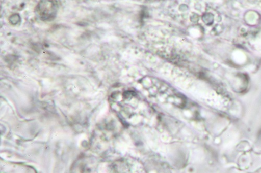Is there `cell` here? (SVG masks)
<instances>
[{
    "label": "cell",
    "mask_w": 261,
    "mask_h": 173,
    "mask_svg": "<svg viewBox=\"0 0 261 173\" xmlns=\"http://www.w3.org/2000/svg\"><path fill=\"white\" fill-rule=\"evenodd\" d=\"M58 9L56 2H41L36 8V13L42 20H51L55 17Z\"/></svg>",
    "instance_id": "cell-1"
},
{
    "label": "cell",
    "mask_w": 261,
    "mask_h": 173,
    "mask_svg": "<svg viewBox=\"0 0 261 173\" xmlns=\"http://www.w3.org/2000/svg\"><path fill=\"white\" fill-rule=\"evenodd\" d=\"M77 168H75L73 171V173H88V171L85 170V167L83 165L77 166Z\"/></svg>",
    "instance_id": "cell-2"
}]
</instances>
